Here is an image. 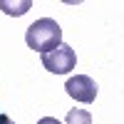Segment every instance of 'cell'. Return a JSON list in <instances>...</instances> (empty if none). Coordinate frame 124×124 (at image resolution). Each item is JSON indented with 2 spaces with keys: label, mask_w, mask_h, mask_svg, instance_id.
<instances>
[{
  "label": "cell",
  "mask_w": 124,
  "mask_h": 124,
  "mask_svg": "<svg viewBox=\"0 0 124 124\" xmlns=\"http://www.w3.org/2000/svg\"><path fill=\"white\" fill-rule=\"evenodd\" d=\"M0 124H15V122H13V119H10L8 114H0Z\"/></svg>",
  "instance_id": "52a82bcc"
},
{
  "label": "cell",
  "mask_w": 124,
  "mask_h": 124,
  "mask_svg": "<svg viewBox=\"0 0 124 124\" xmlns=\"http://www.w3.org/2000/svg\"><path fill=\"white\" fill-rule=\"evenodd\" d=\"M65 124H92V114H89L87 109L75 107V109H70V112H67Z\"/></svg>",
  "instance_id": "5b68a950"
},
{
  "label": "cell",
  "mask_w": 124,
  "mask_h": 124,
  "mask_svg": "<svg viewBox=\"0 0 124 124\" xmlns=\"http://www.w3.org/2000/svg\"><path fill=\"white\" fill-rule=\"evenodd\" d=\"M32 8V0H23V3H10V0H0V10L8 15H25Z\"/></svg>",
  "instance_id": "277c9868"
},
{
  "label": "cell",
  "mask_w": 124,
  "mask_h": 124,
  "mask_svg": "<svg viewBox=\"0 0 124 124\" xmlns=\"http://www.w3.org/2000/svg\"><path fill=\"white\" fill-rule=\"evenodd\" d=\"M75 65H77L75 47H70L65 42L42 55V67L47 72H55V75H67L70 70H75Z\"/></svg>",
  "instance_id": "7a4b0ae2"
},
{
  "label": "cell",
  "mask_w": 124,
  "mask_h": 124,
  "mask_svg": "<svg viewBox=\"0 0 124 124\" xmlns=\"http://www.w3.org/2000/svg\"><path fill=\"white\" fill-rule=\"evenodd\" d=\"M25 42H27L30 50L45 55L50 50H55L57 45H62V27L52 17H40V20H35V23L27 27Z\"/></svg>",
  "instance_id": "6da1fadb"
},
{
  "label": "cell",
  "mask_w": 124,
  "mask_h": 124,
  "mask_svg": "<svg viewBox=\"0 0 124 124\" xmlns=\"http://www.w3.org/2000/svg\"><path fill=\"white\" fill-rule=\"evenodd\" d=\"M37 124H60V122H57L55 117H42V119H40Z\"/></svg>",
  "instance_id": "8992f818"
},
{
  "label": "cell",
  "mask_w": 124,
  "mask_h": 124,
  "mask_svg": "<svg viewBox=\"0 0 124 124\" xmlns=\"http://www.w3.org/2000/svg\"><path fill=\"white\" fill-rule=\"evenodd\" d=\"M65 92L72 99L82 102V104H92L94 97H97V85H94V79L87 77V75H75V77H70L65 82Z\"/></svg>",
  "instance_id": "3957f363"
}]
</instances>
